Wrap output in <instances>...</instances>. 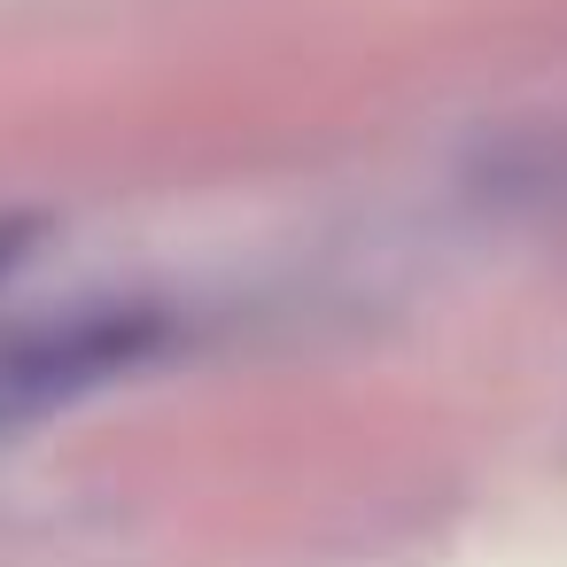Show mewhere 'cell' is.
<instances>
[{
  "label": "cell",
  "instance_id": "6da1fadb",
  "mask_svg": "<svg viewBox=\"0 0 567 567\" xmlns=\"http://www.w3.org/2000/svg\"><path fill=\"white\" fill-rule=\"evenodd\" d=\"M141 342H148V319H63V327H32L17 342H0V420L55 404L102 381L110 365H133Z\"/></svg>",
  "mask_w": 567,
  "mask_h": 567
},
{
  "label": "cell",
  "instance_id": "7a4b0ae2",
  "mask_svg": "<svg viewBox=\"0 0 567 567\" xmlns=\"http://www.w3.org/2000/svg\"><path fill=\"white\" fill-rule=\"evenodd\" d=\"M24 234H32V226H24V218H0V265H9V257H17V249H24Z\"/></svg>",
  "mask_w": 567,
  "mask_h": 567
}]
</instances>
